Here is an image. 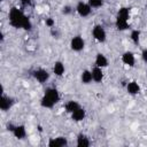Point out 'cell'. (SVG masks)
Masks as SVG:
<instances>
[{"instance_id": "6da1fadb", "label": "cell", "mask_w": 147, "mask_h": 147, "mask_svg": "<svg viewBox=\"0 0 147 147\" xmlns=\"http://www.w3.org/2000/svg\"><path fill=\"white\" fill-rule=\"evenodd\" d=\"M9 22L14 28H23L25 30L31 29V22L30 20L17 8H11L9 11Z\"/></svg>"}, {"instance_id": "7a4b0ae2", "label": "cell", "mask_w": 147, "mask_h": 147, "mask_svg": "<svg viewBox=\"0 0 147 147\" xmlns=\"http://www.w3.org/2000/svg\"><path fill=\"white\" fill-rule=\"evenodd\" d=\"M60 100V94L56 88L49 87L45 91V94L41 99V106L45 108H52L57 101Z\"/></svg>"}, {"instance_id": "3957f363", "label": "cell", "mask_w": 147, "mask_h": 147, "mask_svg": "<svg viewBox=\"0 0 147 147\" xmlns=\"http://www.w3.org/2000/svg\"><path fill=\"white\" fill-rule=\"evenodd\" d=\"M92 34L93 37L98 40V41H105L106 40V31L105 29L101 26V25H95L93 28V31H92Z\"/></svg>"}, {"instance_id": "277c9868", "label": "cell", "mask_w": 147, "mask_h": 147, "mask_svg": "<svg viewBox=\"0 0 147 147\" xmlns=\"http://www.w3.org/2000/svg\"><path fill=\"white\" fill-rule=\"evenodd\" d=\"M76 10L82 17H86L91 13V6L88 3H85V2H78L77 7H76Z\"/></svg>"}, {"instance_id": "5b68a950", "label": "cell", "mask_w": 147, "mask_h": 147, "mask_svg": "<svg viewBox=\"0 0 147 147\" xmlns=\"http://www.w3.org/2000/svg\"><path fill=\"white\" fill-rule=\"evenodd\" d=\"M33 77L39 82V83H45L49 78V74L45 69H37L33 71Z\"/></svg>"}, {"instance_id": "8992f818", "label": "cell", "mask_w": 147, "mask_h": 147, "mask_svg": "<svg viewBox=\"0 0 147 147\" xmlns=\"http://www.w3.org/2000/svg\"><path fill=\"white\" fill-rule=\"evenodd\" d=\"M84 45H85V42H84L83 38H82V37H79V36L74 37V38L71 39V42H70L71 48H72L74 51H76V52L82 51V49L84 48Z\"/></svg>"}, {"instance_id": "52a82bcc", "label": "cell", "mask_w": 147, "mask_h": 147, "mask_svg": "<svg viewBox=\"0 0 147 147\" xmlns=\"http://www.w3.org/2000/svg\"><path fill=\"white\" fill-rule=\"evenodd\" d=\"M67 145V139L63 137H57V138H52L48 142L49 147H62Z\"/></svg>"}, {"instance_id": "ba28073f", "label": "cell", "mask_w": 147, "mask_h": 147, "mask_svg": "<svg viewBox=\"0 0 147 147\" xmlns=\"http://www.w3.org/2000/svg\"><path fill=\"white\" fill-rule=\"evenodd\" d=\"M92 77H93V80L96 82V83H100L103 78V72H102V68L100 67H95L92 69Z\"/></svg>"}, {"instance_id": "9c48e42d", "label": "cell", "mask_w": 147, "mask_h": 147, "mask_svg": "<svg viewBox=\"0 0 147 147\" xmlns=\"http://www.w3.org/2000/svg\"><path fill=\"white\" fill-rule=\"evenodd\" d=\"M122 61L130 65V67H133L134 65V55L131 53V52H125L123 55H122Z\"/></svg>"}, {"instance_id": "30bf717a", "label": "cell", "mask_w": 147, "mask_h": 147, "mask_svg": "<svg viewBox=\"0 0 147 147\" xmlns=\"http://www.w3.org/2000/svg\"><path fill=\"white\" fill-rule=\"evenodd\" d=\"M95 64H96V67L105 68V67L108 65V60H107V57H106L103 54L99 53V54L96 55V57H95Z\"/></svg>"}, {"instance_id": "8fae6325", "label": "cell", "mask_w": 147, "mask_h": 147, "mask_svg": "<svg viewBox=\"0 0 147 147\" xmlns=\"http://www.w3.org/2000/svg\"><path fill=\"white\" fill-rule=\"evenodd\" d=\"M71 117H72V119H74V121H76V122L83 121V119H84V117H85V110L80 107V108H78L77 110H75V111L71 114Z\"/></svg>"}, {"instance_id": "7c38bea8", "label": "cell", "mask_w": 147, "mask_h": 147, "mask_svg": "<svg viewBox=\"0 0 147 147\" xmlns=\"http://www.w3.org/2000/svg\"><path fill=\"white\" fill-rule=\"evenodd\" d=\"M13 133L16 138L18 139H23L26 134V131H25V127L23 125H20V126H15L14 130H13Z\"/></svg>"}, {"instance_id": "4fadbf2b", "label": "cell", "mask_w": 147, "mask_h": 147, "mask_svg": "<svg viewBox=\"0 0 147 147\" xmlns=\"http://www.w3.org/2000/svg\"><path fill=\"white\" fill-rule=\"evenodd\" d=\"M126 90L130 94H138L139 91H140V86L138 85L137 82H130L126 86Z\"/></svg>"}, {"instance_id": "5bb4252c", "label": "cell", "mask_w": 147, "mask_h": 147, "mask_svg": "<svg viewBox=\"0 0 147 147\" xmlns=\"http://www.w3.org/2000/svg\"><path fill=\"white\" fill-rule=\"evenodd\" d=\"M11 103H13L11 99H9L8 96H5V95H2V96H1L0 108H1L2 110H8V109L11 107Z\"/></svg>"}, {"instance_id": "9a60e30c", "label": "cell", "mask_w": 147, "mask_h": 147, "mask_svg": "<svg viewBox=\"0 0 147 147\" xmlns=\"http://www.w3.org/2000/svg\"><path fill=\"white\" fill-rule=\"evenodd\" d=\"M77 146H79V147H87V146H90V140H88V138H87L85 134L80 133V134L78 136V138H77Z\"/></svg>"}, {"instance_id": "2e32d148", "label": "cell", "mask_w": 147, "mask_h": 147, "mask_svg": "<svg viewBox=\"0 0 147 147\" xmlns=\"http://www.w3.org/2000/svg\"><path fill=\"white\" fill-rule=\"evenodd\" d=\"M53 71H54V74L56 76H62L64 74V65H63V63L60 62V61L55 62V64L53 67Z\"/></svg>"}, {"instance_id": "e0dca14e", "label": "cell", "mask_w": 147, "mask_h": 147, "mask_svg": "<svg viewBox=\"0 0 147 147\" xmlns=\"http://www.w3.org/2000/svg\"><path fill=\"white\" fill-rule=\"evenodd\" d=\"M129 16H130V10L126 7H122L118 10V13H117V17L118 18H122V20H125V21L129 20Z\"/></svg>"}, {"instance_id": "ac0fdd59", "label": "cell", "mask_w": 147, "mask_h": 147, "mask_svg": "<svg viewBox=\"0 0 147 147\" xmlns=\"http://www.w3.org/2000/svg\"><path fill=\"white\" fill-rule=\"evenodd\" d=\"M92 80H93V77H92V71L84 70V71L82 72V82H83L84 84H90Z\"/></svg>"}, {"instance_id": "d6986e66", "label": "cell", "mask_w": 147, "mask_h": 147, "mask_svg": "<svg viewBox=\"0 0 147 147\" xmlns=\"http://www.w3.org/2000/svg\"><path fill=\"white\" fill-rule=\"evenodd\" d=\"M78 108H80V106H79V103L76 102V101H69V102H67V105H65L67 111H68V113H71V114H72L75 110H77Z\"/></svg>"}, {"instance_id": "ffe728a7", "label": "cell", "mask_w": 147, "mask_h": 147, "mask_svg": "<svg viewBox=\"0 0 147 147\" xmlns=\"http://www.w3.org/2000/svg\"><path fill=\"white\" fill-rule=\"evenodd\" d=\"M116 28H117L118 30H126V29L129 28L127 21L117 17V18H116Z\"/></svg>"}, {"instance_id": "44dd1931", "label": "cell", "mask_w": 147, "mask_h": 147, "mask_svg": "<svg viewBox=\"0 0 147 147\" xmlns=\"http://www.w3.org/2000/svg\"><path fill=\"white\" fill-rule=\"evenodd\" d=\"M87 3L91 6V8H99L103 5V0H88Z\"/></svg>"}, {"instance_id": "7402d4cb", "label": "cell", "mask_w": 147, "mask_h": 147, "mask_svg": "<svg viewBox=\"0 0 147 147\" xmlns=\"http://www.w3.org/2000/svg\"><path fill=\"white\" fill-rule=\"evenodd\" d=\"M139 38H140V31L139 30H133L131 32V39L133 40V42L138 44L139 42Z\"/></svg>"}, {"instance_id": "603a6c76", "label": "cell", "mask_w": 147, "mask_h": 147, "mask_svg": "<svg viewBox=\"0 0 147 147\" xmlns=\"http://www.w3.org/2000/svg\"><path fill=\"white\" fill-rule=\"evenodd\" d=\"M141 57L145 62H147V49H144L142 53H141Z\"/></svg>"}, {"instance_id": "cb8c5ba5", "label": "cell", "mask_w": 147, "mask_h": 147, "mask_svg": "<svg viewBox=\"0 0 147 147\" xmlns=\"http://www.w3.org/2000/svg\"><path fill=\"white\" fill-rule=\"evenodd\" d=\"M46 25L53 26V25H54V21H53L52 18H47V20H46Z\"/></svg>"}, {"instance_id": "d4e9b609", "label": "cell", "mask_w": 147, "mask_h": 147, "mask_svg": "<svg viewBox=\"0 0 147 147\" xmlns=\"http://www.w3.org/2000/svg\"><path fill=\"white\" fill-rule=\"evenodd\" d=\"M70 11H71L70 7H68V6H67V7H64V8H63V13H65V14H69Z\"/></svg>"}, {"instance_id": "484cf974", "label": "cell", "mask_w": 147, "mask_h": 147, "mask_svg": "<svg viewBox=\"0 0 147 147\" xmlns=\"http://www.w3.org/2000/svg\"><path fill=\"white\" fill-rule=\"evenodd\" d=\"M23 5H30L31 3V0H22Z\"/></svg>"}, {"instance_id": "4316f807", "label": "cell", "mask_w": 147, "mask_h": 147, "mask_svg": "<svg viewBox=\"0 0 147 147\" xmlns=\"http://www.w3.org/2000/svg\"><path fill=\"white\" fill-rule=\"evenodd\" d=\"M1 1H2V0H1Z\"/></svg>"}, {"instance_id": "83f0119b", "label": "cell", "mask_w": 147, "mask_h": 147, "mask_svg": "<svg viewBox=\"0 0 147 147\" xmlns=\"http://www.w3.org/2000/svg\"><path fill=\"white\" fill-rule=\"evenodd\" d=\"M146 74H147V72H146Z\"/></svg>"}]
</instances>
